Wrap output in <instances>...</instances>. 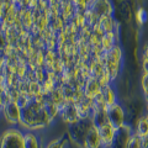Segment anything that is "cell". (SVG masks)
I'll use <instances>...</instances> for the list:
<instances>
[{
    "instance_id": "obj_1",
    "label": "cell",
    "mask_w": 148,
    "mask_h": 148,
    "mask_svg": "<svg viewBox=\"0 0 148 148\" xmlns=\"http://www.w3.org/2000/svg\"><path fill=\"white\" fill-rule=\"evenodd\" d=\"M45 99L42 94L32 96L30 103L21 109V121L20 123L30 130H37L49 126L52 120L45 110Z\"/></svg>"
},
{
    "instance_id": "obj_2",
    "label": "cell",
    "mask_w": 148,
    "mask_h": 148,
    "mask_svg": "<svg viewBox=\"0 0 148 148\" xmlns=\"http://www.w3.org/2000/svg\"><path fill=\"white\" fill-rule=\"evenodd\" d=\"M100 62L104 64L106 72L110 74L111 79L115 80L121 72V63H122V49L119 45L105 52L100 58Z\"/></svg>"
},
{
    "instance_id": "obj_3",
    "label": "cell",
    "mask_w": 148,
    "mask_h": 148,
    "mask_svg": "<svg viewBox=\"0 0 148 148\" xmlns=\"http://www.w3.org/2000/svg\"><path fill=\"white\" fill-rule=\"evenodd\" d=\"M92 125L91 120H78L77 122L68 125V136L73 143H75L77 147L83 148L84 146V140L90 126Z\"/></svg>"
},
{
    "instance_id": "obj_4",
    "label": "cell",
    "mask_w": 148,
    "mask_h": 148,
    "mask_svg": "<svg viewBox=\"0 0 148 148\" xmlns=\"http://www.w3.org/2000/svg\"><path fill=\"white\" fill-rule=\"evenodd\" d=\"M0 148H25L24 133L18 128H8L0 137Z\"/></svg>"
},
{
    "instance_id": "obj_5",
    "label": "cell",
    "mask_w": 148,
    "mask_h": 148,
    "mask_svg": "<svg viewBox=\"0 0 148 148\" xmlns=\"http://www.w3.org/2000/svg\"><path fill=\"white\" fill-rule=\"evenodd\" d=\"M106 114H108L109 122L116 130L126 123V112H125V109L121 104L116 103L114 105L108 106Z\"/></svg>"
},
{
    "instance_id": "obj_6",
    "label": "cell",
    "mask_w": 148,
    "mask_h": 148,
    "mask_svg": "<svg viewBox=\"0 0 148 148\" xmlns=\"http://www.w3.org/2000/svg\"><path fill=\"white\" fill-rule=\"evenodd\" d=\"M132 133H133L132 126L128 123H125L123 126L116 130L112 145H111L110 148H127L128 141H130V138H131Z\"/></svg>"
},
{
    "instance_id": "obj_7",
    "label": "cell",
    "mask_w": 148,
    "mask_h": 148,
    "mask_svg": "<svg viewBox=\"0 0 148 148\" xmlns=\"http://www.w3.org/2000/svg\"><path fill=\"white\" fill-rule=\"evenodd\" d=\"M4 117L11 125H17L21 121V108L16 104V101H9L3 108Z\"/></svg>"
},
{
    "instance_id": "obj_8",
    "label": "cell",
    "mask_w": 148,
    "mask_h": 148,
    "mask_svg": "<svg viewBox=\"0 0 148 148\" xmlns=\"http://www.w3.org/2000/svg\"><path fill=\"white\" fill-rule=\"evenodd\" d=\"M61 117L66 123L72 125L79 120V115H78L77 105L74 103H66L61 106Z\"/></svg>"
},
{
    "instance_id": "obj_9",
    "label": "cell",
    "mask_w": 148,
    "mask_h": 148,
    "mask_svg": "<svg viewBox=\"0 0 148 148\" xmlns=\"http://www.w3.org/2000/svg\"><path fill=\"white\" fill-rule=\"evenodd\" d=\"M89 9H91L99 17L112 15L114 8L111 5L110 0H91Z\"/></svg>"
},
{
    "instance_id": "obj_10",
    "label": "cell",
    "mask_w": 148,
    "mask_h": 148,
    "mask_svg": "<svg viewBox=\"0 0 148 148\" xmlns=\"http://www.w3.org/2000/svg\"><path fill=\"white\" fill-rule=\"evenodd\" d=\"M83 148H103V143H101L99 130L94 123L90 126L89 131L86 133Z\"/></svg>"
},
{
    "instance_id": "obj_11",
    "label": "cell",
    "mask_w": 148,
    "mask_h": 148,
    "mask_svg": "<svg viewBox=\"0 0 148 148\" xmlns=\"http://www.w3.org/2000/svg\"><path fill=\"white\" fill-rule=\"evenodd\" d=\"M99 133H100V138H101V143H103V148H110L112 145L114 137H115V132H116V128H115L110 122L103 125V126L98 127Z\"/></svg>"
},
{
    "instance_id": "obj_12",
    "label": "cell",
    "mask_w": 148,
    "mask_h": 148,
    "mask_svg": "<svg viewBox=\"0 0 148 148\" xmlns=\"http://www.w3.org/2000/svg\"><path fill=\"white\" fill-rule=\"evenodd\" d=\"M83 92H84V95L86 96V98L94 100L101 92V85L98 82V79L94 78V77L88 78V79L85 80V83H84V85H83Z\"/></svg>"
},
{
    "instance_id": "obj_13",
    "label": "cell",
    "mask_w": 148,
    "mask_h": 148,
    "mask_svg": "<svg viewBox=\"0 0 148 148\" xmlns=\"http://www.w3.org/2000/svg\"><path fill=\"white\" fill-rule=\"evenodd\" d=\"M100 94H101V96H103V100H104V103L106 104V106H110V105H114V104L117 103L116 90L111 86V84L101 88Z\"/></svg>"
},
{
    "instance_id": "obj_14",
    "label": "cell",
    "mask_w": 148,
    "mask_h": 148,
    "mask_svg": "<svg viewBox=\"0 0 148 148\" xmlns=\"http://www.w3.org/2000/svg\"><path fill=\"white\" fill-rule=\"evenodd\" d=\"M133 132L137 133L140 137H145L148 135V116L146 114L141 115V116L137 119Z\"/></svg>"
},
{
    "instance_id": "obj_15",
    "label": "cell",
    "mask_w": 148,
    "mask_h": 148,
    "mask_svg": "<svg viewBox=\"0 0 148 148\" xmlns=\"http://www.w3.org/2000/svg\"><path fill=\"white\" fill-rule=\"evenodd\" d=\"M99 29L104 32V34H108V32H114V27H115V20L112 15H108V16H101L99 18L98 22Z\"/></svg>"
},
{
    "instance_id": "obj_16",
    "label": "cell",
    "mask_w": 148,
    "mask_h": 148,
    "mask_svg": "<svg viewBox=\"0 0 148 148\" xmlns=\"http://www.w3.org/2000/svg\"><path fill=\"white\" fill-rule=\"evenodd\" d=\"M115 46H116V35H115V32L104 34L103 38H101V48L104 49V52H108L111 48H114Z\"/></svg>"
},
{
    "instance_id": "obj_17",
    "label": "cell",
    "mask_w": 148,
    "mask_h": 148,
    "mask_svg": "<svg viewBox=\"0 0 148 148\" xmlns=\"http://www.w3.org/2000/svg\"><path fill=\"white\" fill-rule=\"evenodd\" d=\"M43 106H45L46 112L48 114V116H49V119L52 120V121L58 116L59 114H61V106H58L56 103H53V101L51 100V99L45 100Z\"/></svg>"
},
{
    "instance_id": "obj_18",
    "label": "cell",
    "mask_w": 148,
    "mask_h": 148,
    "mask_svg": "<svg viewBox=\"0 0 148 148\" xmlns=\"http://www.w3.org/2000/svg\"><path fill=\"white\" fill-rule=\"evenodd\" d=\"M24 142H25V148H41L38 137L32 132L24 133Z\"/></svg>"
},
{
    "instance_id": "obj_19",
    "label": "cell",
    "mask_w": 148,
    "mask_h": 148,
    "mask_svg": "<svg viewBox=\"0 0 148 148\" xmlns=\"http://www.w3.org/2000/svg\"><path fill=\"white\" fill-rule=\"evenodd\" d=\"M84 15H85V25L90 26V27H94V26L98 25L100 17L96 15L91 9H88V10L84 12Z\"/></svg>"
},
{
    "instance_id": "obj_20",
    "label": "cell",
    "mask_w": 148,
    "mask_h": 148,
    "mask_svg": "<svg viewBox=\"0 0 148 148\" xmlns=\"http://www.w3.org/2000/svg\"><path fill=\"white\" fill-rule=\"evenodd\" d=\"M66 141H67V136L62 135L61 137L56 138V140H52L49 143H47V146L45 148H64L66 146Z\"/></svg>"
},
{
    "instance_id": "obj_21",
    "label": "cell",
    "mask_w": 148,
    "mask_h": 148,
    "mask_svg": "<svg viewBox=\"0 0 148 148\" xmlns=\"http://www.w3.org/2000/svg\"><path fill=\"white\" fill-rule=\"evenodd\" d=\"M141 63H142V71H143V73L148 74V42L145 43V46H143V48H142Z\"/></svg>"
},
{
    "instance_id": "obj_22",
    "label": "cell",
    "mask_w": 148,
    "mask_h": 148,
    "mask_svg": "<svg viewBox=\"0 0 148 148\" xmlns=\"http://www.w3.org/2000/svg\"><path fill=\"white\" fill-rule=\"evenodd\" d=\"M127 148H142V137H140L137 133L133 132L128 141Z\"/></svg>"
},
{
    "instance_id": "obj_23",
    "label": "cell",
    "mask_w": 148,
    "mask_h": 148,
    "mask_svg": "<svg viewBox=\"0 0 148 148\" xmlns=\"http://www.w3.org/2000/svg\"><path fill=\"white\" fill-rule=\"evenodd\" d=\"M146 10H145V8H138L137 9V11L135 14V20L137 22V25H140L142 26L143 24L146 22Z\"/></svg>"
},
{
    "instance_id": "obj_24",
    "label": "cell",
    "mask_w": 148,
    "mask_h": 148,
    "mask_svg": "<svg viewBox=\"0 0 148 148\" xmlns=\"http://www.w3.org/2000/svg\"><path fill=\"white\" fill-rule=\"evenodd\" d=\"M141 88L143 91V96H148V74L143 73L141 77Z\"/></svg>"
},
{
    "instance_id": "obj_25",
    "label": "cell",
    "mask_w": 148,
    "mask_h": 148,
    "mask_svg": "<svg viewBox=\"0 0 148 148\" xmlns=\"http://www.w3.org/2000/svg\"><path fill=\"white\" fill-rule=\"evenodd\" d=\"M6 46V41H5V37H4V34L0 30V49H4Z\"/></svg>"
},
{
    "instance_id": "obj_26",
    "label": "cell",
    "mask_w": 148,
    "mask_h": 148,
    "mask_svg": "<svg viewBox=\"0 0 148 148\" xmlns=\"http://www.w3.org/2000/svg\"><path fill=\"white\" fill-rule=\"evenodd\" d=\"M142 148H148V135L142 137Z\"/></svg>"
},
{
    "instance_id": "obj_27",
    "label": "cell",
    "mask_w": 148,
    "mask_h": 148,
    "mask_svg": "<svg viewBox=\"0 0 148 148\" xmlns=\"http://www.w3.org/2000/svg\"><path fill=\"white\" fill-rule=\"evenodd\" d=\"M146 115L148 116V103H146Z\"/></svg>"
},
{
    "instance_id": "obj_28",
    "label": "cell",
    "mask_w": 148,
    "mask_h": 148,
    "mask_svg": "<svg viewBox=\"0 0 148 148\" xmlns=\"http://www.w3.org/2000/svg\"><path fill=\"white\" fill-rule=\"evenodd\" d=\"M0 110H1V108H0Z\"/></svg>"
},
{
    "instance_id": "obj_29",
    "label": "cell",
    "mask_w": 148,
    "mask_h": 148,
    "mask_svg": "<svg viewBox=\"0 0 148 148\" xmlns=\"http://www.w3.org/2000/svg\"><path fill=\"white\" fill-rule=\"evenodd\" d=\"M0 1H1V0H0Z\"/></svg>"
}]
</instances>
